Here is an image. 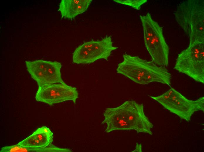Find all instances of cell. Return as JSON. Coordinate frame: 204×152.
<instances>
[{"instance_id": "6da1fadb", "label": "cell", "mask_w": 204, "mask_h": 152, "mask_svg": "<svg viewBox=\"0 0 204 152\" xmlns=\"http://www.w3.org/2000/svg\"><path fill=\"white\" fill-rule=\"evenodd\" d=\"M104 116L101 124H106V132L133 129L137 133L152 134L151 129L153 125L145 115L143 104L134 101H127L116 108H106Z\"/></svg>"}, {"instance_id": "7a4b0ae2", "label": "cell", "mask_w": 204, "mask_h": 152, "mask_svg": "<svg viewBox=\"0 0 204 152\" xmlns=\"http://www.w3.org/2000/svg\"><path fill=\"white\" fill-rule=\"evenodd\" d=\"M123 57V61L118 65L117 73L140 84L157 82L170 86L171 75L165 67L137 56L125 53Z\"/></svg>"}, {"instance_id": "3957f363", "label": "cell", "mask_w": 204, "mask_h": 152, "mask_svg": "<svg viewBox=\"0 0 204 152\" xmlns=\"http://www.w3.org/2000/svg\"><path fill=\"white\" fill-rule=\"evenodd\" d=\"M204 4L203 0L184 1L175 12V18L188 37L189 43L204 41Z\"/></svg>"}, {"instance_id": "277c9868", "label": "cell", "mask_w": 204, "mask_h": 152, "mask_svg": "<svg viewBox=\"0 0 204 152\" xmlns=\"http://www.w3.org/2000/svg\"><path fill=\"white\" fill-rule=\"evenodd\" d=\"M140 18L143 30L144 44L152 61L164 67L169 65V48L164 37L162 27L152 18L149 13Z\"/></svg>"}, {"instance_id": "5b68a950", "label": "cell", "mask_w": 204, "mask_h": 152, "mask_svg": "<svg viewBox=\"0 0 204 152\" xmlns=\"http://www.w3.org/2000/svg\"><path fill=\"white\" fill-rule=\"evenodd\" d=\"M174 69L204 83V41L189 43L178 55Z\"/></svg>"}, {"instance_id": "8992f818", "label": "cell", "mask_w": 204, "mask_h": 152, "mask_svg": "<svg viewBox=\"0 0 204 152\" xmlns=\"http://www.w3.org/2000/svg\"><path fill=\"white\" fill-rule=\"evenodd\" d=\"M150 97L170 112L188 122L190 121L195 112L204 111V97L195 100H189L172 88L161 95Z\"/></svg>"}, {"instance_id": "52a82bcc", "label": "cell", "mask_w": 204, "mask_h": 152, "mask_svg": "<svg viewBox=\"0 0 204 152\" xmlns=\"http://www.w3.org/2000/svg\"><path fill=\"white\" fill-rule=\"evenodd\" d=\"M118 48L113 46L111 37L106 36L100 40L84 43L73 53V62L77 64H89L100 59L108 61L111 52Z\"/></svg>"}, {"instance_id": "ba28073f", "label": "cell", "mask_w": 204, "mask_h": 152, "mask_svg": "<svg viewBox=\"0 0 204 152\" xmlns=\"http://www.w3.org/2000/svg\"><path fill=\"white\" fill-rule=\"evenodd\" d=\"M27 69L38 87L47 84L65 83L60 72L61 64L57 61L42 60L26 61Z\"/></svg>"}, {"instance_id": "9c48e42d", "label": "cell", "mask_w": 204, "mask_h": 152, "mask_svg": "<svg viewBox=\"0 0 204 152\" xmlns=\"http://www.w3.org/2000/svg\"><path fill=\"white\" fill-rule=\"evenodd\" d=\"M79 94L76 88L65 83L47 84L38 87L35 98L50 105L71 100L76 103Z\"/></svg>"}, {"instance_id": "30bf717a", "label": "cell", "mask_w": 204, "mask_h": 152, "mask_svg": "<svg viewBox=\"0 0 204 152\" xmlns=\"http://www.w3.org/2000/svg\"><path fill=\"white\" fill-rule=\"evenodd\" d=\"M53 138L52 132L47 127L43 126L38 129L16 145L26 148H45L50 145Z\"/></svg>"}, {"instance_id": "8fae6325", "label": "cell", "mask_w": 204, "mask_h": 152, "mask_svg": "<svg viewBox=\"0 0 204 152\" xmlns=\"http://www.w3.org/2000/svg\"><path fill=\"white\" fill-rule=\"evenodd\" d=\"M92 0H62L58 11L62 18L72 19L86 11Z\"/></svg>"}, {"instance_id": "7c38bea8", "label": "cell", "mask_w": 204, "mask_h": 152, "mask_svg": "<svg viewBox=\"0 0 204 152\" xmlns=\"http://www.w3.org/2000/svg\"><path fill=\"white\" fill-rule=\"evenodd\" d=\"M69 151L66 148H60L52 145L45 148H26L20 147L16 144L6 146L1 149L0 152H67Z\"/></svg>"}, {"instance_id": "4fadbf2b", "label": "cell", "mask_w": 204, "mask_h": 152, "mask_svg": "<svg viewBox=\"0 0 204 152\" xmlns=\"http://www.w3.org/2000/svg\"><path fill=\"white\" fill-rule=\"evenodd\" d=\"M118 3L126 5L139 10L143 4L147 2V0H114Z\"/></svg>"}, {"instance_id": "5bb4252c", "label": "cell", "mask_w": 204, "mask_h": 152, "mask_svg": "<svg viewBox=\"0 0 204 152\" xmlns=\"http://www.w3.org/2000/svg\"><path fill=\"white\" fill-rule=\"evenodd\" d=\"M133 151L136 152H142L141 145V144H138L137 143L135 150Z\"/></svg>"}]
</instances>
